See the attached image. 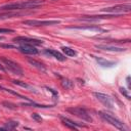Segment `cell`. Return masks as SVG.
<instances>
[{
	"instance_id": "5b68a950",
	"label": "cell",
	"mask_w": 131,
	"mask_h": 131,
	"mask_svg": "<svg viewBox=\"0 0 131 131\" xmlns=\"http://www.w3.org/2000/svg\"><path fill=\"white\" fill-rule=\"evenodd\" d=\"M13 42L14 43H18L20 45H41L43 44V41L42 40H38V39H34V38H28V37H24V36H18V37H15L13 38Z\"/></svg>"
},
{
	"instance_id": "3957f363",
	"label": "cell",
	"mask_w": 131,
	"mask_h": 131,
	"mask_svg": "<svg viewBox=\"0 0 131 131\" xmlns=\"http://www.w3.org/2000/svg\"><path fill=\"white\" fill-rule=\"evenodd\" d=\"M67 111L69 113H71L72 115H74V116H76V117H78V118H80V119H82V120H84L86 122H92V118L90 117L88 112L83 107H79V106H75L74 107L73 106V107L67 108Z\"/></svg>"
},
{
	"instance_id": "83f0119b",
	"label": "cell",
	"mask_w": 131,
	"mask_h": 131,
	"mask_svg": "<svg viewBox=\"0 0 131 131\" xmlns=\"http://www.w3.org/2000/svg\"><path fill=\"white\" fill-rule=\"evenodd\" d=\"M0 130H5V128L4 127H0Z\"/></svg>"
},
{
	"instance_id": "7402d4cb",
	"label": "cell",
	"mask_w": 131,
	"mask_h": 131,
	"mask_svg": "<svg viewBox=\"0 0 131 131\" xmlns=\"http://www.w3.org/2000/svg\"><path fill=\"white\" fill-rule=\"evenodd\" d=\"M13 32L14 31L11 29H4V28L0 29V34H7V33H13Z\"/></svg>"
},
{
	"instance_id": "d6986e66",
	"label": "cell",
	"mask_w": 131,
	"mask_h": 131,
	"mask_svg": "<svg viewBox=\"0 0 131 131\" xmlns=\"http://www.w3.org/2000/svg\"><path fill=\"white\" fill-rule=\"evenodd\" d=\"M12 83L14 85H17V86H20V87H24V88H31L30 85H28L27 83H25L20 80H12Z\"/></svg>"
},
{
	"instance_id": "ac0fdd59",
	"label": "cell",
	"mask_w": 131,
	"mask_h": 131,
	"mask_svg": "<svg viewBox=\"0 0 131 131\" xmlns=\"http://www.w3.org/2000/svg\"><path fill=\"white\" fill-rule=\"evenodd\" d=\"M61 50H62V52H63L66 55H68V56H75V55H76V51H75L74 49L70 48V47L62 46V47H61Z\"/></svg>"
},
{
	"instance_id": "d4e9b609",
	"label": "cell",
	"mask_w": 131,
	"mask_h": 131,
	"mask_svg": "<svg viewBox=\"0 0 131 131\" xmlns=\"http://www.w3.org/2000/svg\"><path fill=\"white\" fill-rule=\"evenodd\" d=\"M46 89H47L49 92H51V93L53 94V96H54V97H57V95H58V94H57V92H56V91H54L52 88H48V87H46Z\"/></svg>"
},
{
	"instance_id": "44dd1931",
	"label": "cell",
	"mask_w": 131,
	"mask_h": 131,
	"mask_svg": "<svg viewBox=\"0 0 131 131\" xmlns=\"http://www.w3.org/2000/svg\"><path fill=\"white\" fill-rule=\"evenodd\" d=\"M2 104H3L5 107L11 108V110H16V107H17L15 104H13V103H11V102H7V101H3V102H2Z\"/></svg>"
},
{
	"instance_id": "9c48e42d",
	"label": "cell",
	"mask_w": 131,
	"mask_h": 131,
	"mask_svg": "<svg viewBox=\"0 0 131 131\" xmlns=\"http://www.w3.org/2000/svg\"><path fill=\"white\" fill-rule=\"evenodd\" d=\"M95 48L100 49V50H105V51H114V52H123L126 49L122 48V47H117V46H113V45H106V44H99V45H95Z\"/></svg>"
},
{
	"instance_id": "484cf974",
	"label": "cell",
	"mask_w": 131,
	"mask_h": 131,
	"mask_svg": "<svg viewBox=\"0 0 131 131\" xmlns=\"http://www.w3.org/2000/svg\"><path fill=\"white\" fill-rule=\"evenodd\" d=\"M0 71H2V72H5V69H4V67L2 66V63L0 62Z\"/></svg>"
},
{
	"instance_id": "5bb4252c",
	"label": "cell",
	"mask_w": 131,
	"mask_h": 131,
	"mask_svg": "<svg viewBox=\"0 0 131 131\" xmlns=\"http://www.w3.org/2000/svg\"><path fill=\"white\" fill-rule=\"evenodd\" d=\"M28 61H29L30 64H32L33 67L37 68L38 70H41V71H43V72L46 71V68H45V66H44L42 62H40V61H38V60H36V59H33V58H29Z\"/></svg>"
},
{
	"instance_id": "4fadbf2b",
	"label": "cell",
	"mask_w": 131,
	"mask_h": 131,
	"mask_svg": "<svg viewBox=\"0 0 131 131\" xmlns=\"http://www.w3.org/2000/svg\"><path fill=\"white\" fill-rule=\"evenodd\" d=\"M70 29L75 30H89V31H96V32H103V30L96 26H86V27H71Z\"/></svg>"
},
{
	"instance_id": "52a82bcc",
	"label": "cell",
	"mask_w": 131,
	"mask_h": 131,
	"mask_svg": "<svg viewBox=\"0 0 131 131\" xmlns=\"http://www.w3.org/2000/svg\"><path fill=\"white\" fill-rule=\"evenodd\" d=\"M93 95L95 96V98H96L98 101H100V102H101L103 105H105L107 108H113V106H114L113 100H112V98H111L108 95L103 94V93H100V92H94Z\"/></svg>"
},
{
	"instance_id": "f1b7e54d",
	"label": "cell",
	"mask_w": 131,
	"mask_h": 131,
	"mask_svg": "<svg viewBox=\"0 0 131 131\" xmlns=\"http://www.w3.org/2000/svg\"><path fill=\"white\" fill-rule=\"evenodd\" d=\"M1 40H3V37H2V36H0V41H1Z\"/></svg>"
},
{
	"instance_id": "9a60e30c",
	"label": "cell",
	"mask_w": 131,
	"mask_h": 131,
	"mask_svg": "<svg viewBox=\"0 0 131 131\" xmlns=\"http://www.w3.org/2000/svg\"><path fill=\"white\" fill-rule=\"evenodd\" d=\"M18 125H19V123H18L17 121H12V120H10V121H7V122L5 123L4 128H5V130H13V129H15Z\"/></svg>"
},
{
	"instance_id": "603a6c76",
	"label": "cell",
	"mask_w": 131,
	"mask_h": 131,
	"mask_svg": "<svg viewBox=\"0 0 131 131\" xmlns=\"http://www.w3.org/2000/svg\"><path fill=\"white\" fill-rule=\"evenodd\" d=\"M32 118H33L34 120L38 121V122H41V121H42V118H41L38 114H32Z\"/></svg>"
},
{
	"instance_id": "cb8c5ba5",
	"label": "cell",
	"mask_w": 131,
	"mask_h": 131,
	"mask_svg": "<svg viewBox=\"0 0 131 131\" xmlns=\"http://www.w3.org/2000/svg\"><path fill=\"white\" fill-rule=\"evenodd\" d=\"M0 47H3V48H15V46H13L11 44H0Z\"/></svg>"
},
{
	"instance_id": "ffe728a7",
	"label": "cell",
	"mask_w": 131,
	"mask_h": 131,
	"mask_svg": "<svg viewBox=\"0 0 131 131\" xmlns=\"http://www.w3.org/2000/svg\"><path fill=\"white\" fill-rule=\"evenodd\" d=\"M120 92H121V94H123L127 99H130V98H131L130 93H129V90H127V89H125V88H123V87H120Z\"/></svg>"
},
{
	"instance_id": "6da1fadb",
	"label": "cell",
	"mask_w": 131,
	"mask_h": 131,
	"mask_svg": "<svg viewBox=\"0 0 131 131\" xmlns=\"http://www.w3.org/2000/svg\"><path fill=\"white\" fill-rule=\"evenodd\" d=\"M99 116L104 120L106 121L107 123H110L111 125H113L114 127L120 129V130H128V128L124 125V123H122L118 118H116L115 116H113L111 113H107L105 111H100L99 113Z\"/></svg>"
},
{
	"instance_id": "e0dca14e",
	"label": "cell",
	"mask_w": 131,
	"mask_h": 131,
	"mask_svg": "<svg viewBox=\"0 0 131 131\" xmlns=\"http://www.w3.org/2000/svg\"><path fill=\"white\" fill-rule=\"evenodd\" d=\"M60 84H61V86H62L63 88H66V89H70V88H72V87L74 86V82L71 81V80H69V79H61Z\"/></svg>"
},
{
	"instance_id": "7c38bea8",
	"label": "cell",
	"mask_w": 131,
	"mask_h": 131,
	"mask_svg": "<svg viewBox=\"0 0 131 131\" xmlns=\"http://www.w3.org/2000/svg\"><path fill=\"white\" fill-rule=\"evenodd\" d=\"M46 53H47V54L52 55L54 58H56V59H57V60H59V61H64V60L67 59L66 55H63L62 53H60V52H59V51H57V50L48 49V50H46Z\"/></svg>"
},
{
	"instance_id": "ba28073f",
	"label": "cell",
	"mask_w": 131,
	"mask_h": 131,
	"mask_svg": "<svg viewBox=\"0 0 131 131\" xmlns=\"http://www.w3.org/2000/svg\"><path fill=\"white\" fill-rule=\"evenodd\" d=\"M18 50L21 53L27 54V55H36V54H38V49L33 45H27V44L20 45L18 47Z\"/></svg>"
},
{
	"instance_id": "2e32d148",
	"label": "cell",
	"mask_w": 131,
	"mask_h": 131,
	"mask_svg": "<svg viewBox=\"0 0 131 131\" xmlns=\"http://www.w3.org/2000/svg\"><path fill=\"white\" fill-rule=\"evenodd\" d=\"M0 89H1V90H4L5 92H8V93H10V94H12V95H14V96H17V97H19V98H24V99H27V100H29V101H32L30 98H28V97H26V96H23V95H20L19 93L15 92V91H13V90H11V89H7V88H4V87H2V86H0Z\"/></svg>"
},
{
	"instance_id": "30bf717a",
	"label": "cell",
	"mask_w": 131,
	"mask_h": 131,
	"mask_svg": "<svg viewBox=\"0 0 131 131\" xmlns=\"http://www.w3.org/2000/svg\"><path fill=\"white\" fill-rule=\"evenodd\" d=\"M59 119H60L61 123H62L66 127H68V128H70V129H74V130H76L78 127L83 126V125L78 124V123H76V122H74V121H72V120H70L69 118H66V117H63V116H60Z\"/></svg>"
},
{
	"instance_id": "7a4b0ae2",
	"label": "cell",
	"mask_w": 131,
	"mask_h": 131,
	"mask_svg": "<svg viewBox=\"0 0 131 131\" xmlns=\"http://www.w3.org/2000/svg\"><path fill=\"white\" fill-rule=\"evenodd\" d=\"M1 61L3 62V64L6 67V69L11 72L13 75H16V76H23L24 72H23V69L20 68V66L18 63H16L15 61L7 58V57H4V56H1L0 57Z\"/></svg>"
},
{
	"instance_id": "4316f807",
	"label": "cell",
	"mask_w": 131,
	"mask_h": 131,
	"mask_svg": "<svg viewBox=\"0 0 131 131\" xmlns=\"http://www.w3.org/2000/svg\"><path fill=\"white\" fill-rule=\"evenodd\" d=\"M127 84H128V87H130V77H127Z\"/></svg>"
},
{
	"instance_id": "8fae6325",
	"label": "cell",
	"mask_w": 131,
	"mask_h": 131,
	"mask_svg": "<svg viewBox=\"0 0 131 131\" xmlns=\"http://www.w3.org/2000/svg\"><path fill=\"white\" fill-rule=\"evenodd\" d=\"M95 60L98 62L99 66L103 67V68H111V67H114L116 64L115 61H112V60H107V59H104L102 57H99V56H94Z\"/></svg>"
},
{
	"instance_id": "8992f818",
	"label": "cell",
	"mask_w": 131,
	"mask_h": 131,
	"mask_svg": "<svg viewBox=\"0 0 131 131\" xmlns=\"http://www.w3.org/2000/svg\"><path fill=\"white\" fill-rule=\"evenodd\" d=\"M27 26L32 27H40V26H51V25H57L59 24V20H37V19H28L24 21Z\"/></svg>"
},
{
	"instance_id": "277c9868",
	"label": "cell",
	"mask_w": 131,
	"mask_h": 131,
	"mask_svg": "<svg viewBox=\"0 0 131 131\" xmlns=\"http://www.w3.org/2000/svg\"><path fill=\"white\" fill-rule=\"evenodd\" d=\"M131 10V5L130 4H118L112 7L104 8L103 11L111 13V14H118V13H124V12H129Z\"/></svg>"
}]
</instances>
